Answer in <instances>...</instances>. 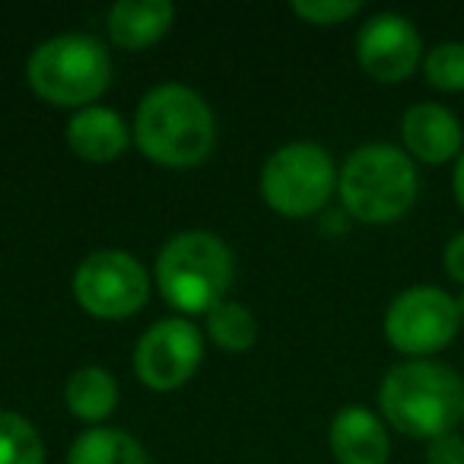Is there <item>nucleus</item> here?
<instances>
[{"label":"nucleus","mask_w":464,"mask_h":464,"mask_svg":"<svg viewBox=\"0 0 464 464\" xmlns=\"http://www.w3.org/2000/svg\"><path fill=\"white\" fill-rule=\"evenodd\" d=\"M67 464H150V458L130 432L99 426L73 439Z\"/></svg>","instance_id":"dca6fc26"},{"label":"nucleus","mask_w":464,"mask_h":464,"mask_svg":"<svg viewBox=\"0 0 464 464\" xmlns=\"http://www.w3.org/2000/svg\"><path fill=\"white\" fill-rule=\"evenodd\" d=\"M232 252L210 232H181L156 258V284L169 305L198 315L223 303L232 284Z\"/></svg>","instance_id":"20e7f679"},{"label":"nucleus","mask_w":464,"mask_h":464,"mask_svg":"<svg viewBox=\"0 0 464 464\" xmlns=\"http://www.w3.org/2000/svg\"><path fill=\"white\" fill-rule=\"evenodd\" d=\"M26 77L45 102L64 109H90V102H96L109 90L111 61L92 35H54L33 52Z\"/></svg>","instance_id":"39448f33"},{"label":"nucleus","mask_w":464,"mask_h":464,"mask_svg":"<svg viewBox=\"0 0 464 464\" xmlns=\"http://www.w3.org/2000/svg\"><path fill=\"white\" fill-rule=\"evenodd\" d=\"M337 188L343 207L360 223H392L417 204L420 175L404 150L392 143H366L343 162Z\"/></svg>","instance_id":"7ed1b4c3"},{"label":"nucleus","mask_w":464,"mask_h":464,"mask_svg":"<svg viewBox=\"0 0 464 464\" xmlns=\"http://www.w3.org/2000/svg\"><path fill=\"white\" fill-rule=\"evenodd\" d=\"M426 464H464V439L458 432H445L426 442Z\"/></svg>","instance_id":"412c9836"},{"label":"nucleus","mask_w":464,"mask_h":464,"mask_svg":"<svg viewBox=\"0 0 464 464\" xmlns=\"http://www.w3.org/2000/svg\"><path fill=\"white\" fill-rule=\"evenodd\" d=\"M64 401L73 417L86 420V423H99V420L111 417V411L118 407V382L115 375L99 366L77 369L67 379Z\"/></svg>","instance_id":"2eb2a0df"},{"label":"nucleus","mask_w":464,"mask_h":464,"mask_svg":"<svg viewBox=\"0 0 464 464\" xmlns=\"http://www.w3.org/2000/svg\"><path fill=\"white\" fill-rule=\"evenodd\" d=\"M328 442L337 464H388V455H392V442H388L382 420L360 404H350L334 413Z\"/></svg>","instance_id":"f8f14e48"},{"label":"nucleus","mask_w":464,"mask_h":464,"mask_svg":"<svg viewBox=\"0 0 464 464\" xmlns=\"http://www.w3.org/2000/svg\"><path fill=\"white\" fill-rule=\"evenodd\" d=\"M461 328L455 296L439 286H411L385 312V337L407 356H432L455 341Z\"/></svg>","instance_id":"6e6552de"},{"label":"nucleus","mask_w":464,"mask_h":464,"mask_svg":"<svg viewBox=\"0 0 464 464\" xmlns=\"http://www.w3.org/2000/svg\"><path fill=\"white\" fill-rule=\"evenodd\" d=\"M426 83L442 92H464V42H439L423 61Z\"/></svg>","instance_id":"6ab92c4d"},{"label":"nucleus","mask_w":464,"mask_h":464,"mask_svg":"<svg viewBox=\"0 0 464 464\" xmlns=\"http://www.w3.org/2000/svg\"><path fill=\"white\" fill-rule=\"evenodd\" d=\"M401 137H404L407 156L430 162V166H442V162L461 156L464 150L461 121L445 105L436 102H420L407 109L404 121H401Z\"/></svg>","instance_id":"9b49d317"},{"label":"nucleus","mask_w":464,"mask_h":464,"mask_svg":"<svg viewBox=\"0 0 464 464\" xmlns=\"http://www.w3.org/2000/svg\"><path fill=\"white\" fill-rule=\"evenodd\" d=\"M334 185V160L328 156V150L309 140L280 147L261 172V194L267 207L284 217H309L322 210Z\"/></svg>","instance_id":"423d86ee"},{"label":"nucleus","mask_w":464,"mask_h":464,"mask_svg":"<svg viewBox=\"0 0 464 464\" xmlns=\"http://www.w3.org/2000/svg\"><path fill=\"white\" fill-rule=\"evenodd\" d=\"M455 200H458V207H461V213H464V150H461V156H458V162H455Z\"/></svg>","instance_id":"5701e85b"},{"label":"nucleus","mask_w":464,"mask_h":464,"mask_svg":"<svg viewBox=\"0 0 464 464\" xmlns=\"http://www.w3.org/2000/svg\"><path fill=\"white\" fill-rule=\"evenodd\" d=\"M293 14L312 26H337L360 14V0H296Z\"/></svg>","instance_id":"aec40b11"},{"label":"nucleus","mask_w":464,"mask_h":464,"mask_svg":"<svg viewBox=\"0 0 464 464\" xmlns=\"http://www.w3.org/2000/svg\"><path fill=\"white\" fill-rule=\"evenodd\" d=\"M204 360V337L185 318H162L140 337L134 350L137 379L153 392L181 388Z\"/></svg>","instance_id":"1a4fd4ad"},{"label":"nucleus","mask_w":464,"mask_h":464,"mask_svg":"<svg viewBox=\"0 0 464 464\" xmlns=\"http://www.w3.org/2000/svg\"><path fill=\"white\" fill-rule=\"evenodd\" d=\"M379 407L398 432L430 442L464 420V379L449 362H398L382 379Z\"/></svg>","instance_id":"f257e3e1"},{"label":"nucleus","mask_w":464,"mask_h":464,"mask_svg":"<svg viewBox=\"0 0 464 464\" xmlns=\"http://www.w3.org/2000/svg\"><path fill=\"white\" fill-rule=\"evenodd\" d=\"M137 147L169 169H191L210 156L217 121L204 99L179 83H162L143 96L134 118Z\"/></svg>","instance_id":"f03ea898"},{"label":"nucleus","mask_w":464,"mask_h":464,"mask_svg":"<svg viewBox=\"0 0 464 464\" xmlns=\"http://www.w3.org/2000/svg\"><path fill=\"white\" fill-rule=\"evenodd\" d=\"M207 334L219 350L229 353H246L258 337V322L255 315L239 303H219L207 312Z\"/></svg>","instance_id":"f3484780"},{"label":"nucleus","mask_w":464,"mask_h":464,"mask_svg":"<svg viewBox=\"0 0 464 464\" xmlns=\"http://www.w3.org/2000/svg\"><path fill=\"white\" fill-rule=\"evenodd\" d=\"M0 464H45L39 430L14 411H0Z\"/></svg>","instance_id":"a211bd4d"},{"label":"nucleus","mask_w":464,"mask_h":464,"mask_svg":"<svg viewBox=\"0 0 464 464\" xmlns=\"http://www.w3.org/2000/svg\"><path fill=\"white\" fill-rule=\"evenodd\" d=\"M67 147L86 162H111L128 147V128L118 111L90 105L80 109L67 124Z\"/></svg>","instance_id":"ddd939ff"},{"label":"nucleus","mask_w":464,"mask_h":464,"mask_svg":"<svg viewBox=\"0 0 464 464\" xmlns=\"http://www.w3.org/2000/svg\"><path fill=\"white\" fill-rule=\"evenodd\" d=\"M455 303H458V315H461V324H464V293L455 299Z\"/></svg>","instance_id":"b1692460"},{"label":"nucleus","mask_w":464,"mask_h":464,"mask_svg":"<svg viewBox=\"0 0 464 464\" xmlns=\"http://www.w3.org/2000/svg\"><path fill=\"white\" fill-rule=\"evenodd\" d=\"M175 7L169 0H118L109 10V35L118 48L140 52L169 33Z\"/></svg>","instance_id":"4468645a"},{"label":"nucleus","mask_w":464,"mask_h":464,"mask_svg":"<svg viewBox=\"0 0 464 464\" xmlns=\"http://www.w3.org/2000/svg\"><path fill=\"white\" fill-rule=\"evenodd\" d=\"M73 296L90 315L121 322L143 309L150 296V277L134 255L102 248L80 261L73 274Z\"/></svg>","instance_id":"0eeeda50"},{"label":"nucleus","mask_w":464,"mask_h":464,"mask_svg":"<svg viewBox=\"0 0 464 464\" xmlns=\"http://www.w3.org/2000/svg\"><path fill=\"white\" fill-rule=\"evenodd\" d=\"M442 258H445V271H449V277L464 286V232H458L455 239L445 246Z\"/></svg>","instance_id":"4be33fe9"},{"label":"nucleus","mask_w":464,"mask_h":464,"mask_svg":"<svg viewBox=\"0 0 464 464\" xmlns=\"http://www.w3.org/2000/svg\"><path fill=\"white\" fill-rule=\"evenodd\" d=\"M423 42L411 20L398 14H379L366 20L356 35V61L379 83H401L417 71Z\"/></svg>","instance_id":"9d476101"}]
</instances>
